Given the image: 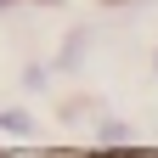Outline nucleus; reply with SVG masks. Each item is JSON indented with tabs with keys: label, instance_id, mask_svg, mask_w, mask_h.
I'll return each instance as SVG.
<instances>
[{
	"label": "nucleus",
	"instance_id": "obj_1",
	"mask_svg": "<svg viewBox=\"0 0 158 158\" xmlns=\"http://www.w3.org/2000/svg\"><path fill=\"white\" fill-rule=\"evenodd\" d=\"M0 130H11V135H28V130H34V118L11 107V113H0Z\"/></svg>",
	"mask_w": 158,
	"mask_h": 158
},
{
	"label": "nucleus",
	"instance_id": "obj_2",
	"mask_svg": "<svg viewBox=\"0 0 158 158\" xmlns=\"http://www.w3.org/2000/svg\"><path fill=\"white\" fill-rule=\"evenodd\" d=\"M152 73H158V56H152Z\"/></svg>",
	"mask_w": 158,
	"mask_h": 158
},
{
	"label": "nucleus",
	"instance_id": "obj_3",
	"mask_svg": "<svg viewBox=\"0 0 158 158\" xmlns=\"http://www.w3.org/2000/svg\"><path fill=\"white\" fill-rule=\"evenodd\" d=\"M0 6H6V0H0Z\"/></svg>",
	"mask_w": 158,
	"mask_h": 158
}]
</instances>
